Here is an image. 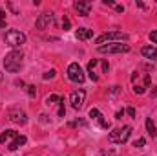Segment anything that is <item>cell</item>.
I'll return each mask as SVG.
<instances>
[{
	"mask_svg": "<svg viewBox=\"0 0 157 156\" xmlns=\"http://www.w3.org/2000/svg\"><path fill=\"white\" fill-rule=\"evenodd\" d=\"M22 59H24V53L20 50H13L4 57V68L7 72L15 74V72H18L22 68Z\"/></svg>",
	"mask_w": 157,
	"mask_h": 156,
	"instance_id": "obj_1",
	"label": "cell"
},
{
	"mask_svg": "<svg viewBox=\"0 0 157 156\" xmlns=\"http://www.w3.org/2000/svg\"><path fill=\"white\" fill-rule=\"evenodd\" d=\"M18 134H17V130H4L2 134H0V143H6V142H9V140H15Z\"/></svg>",
	"mask_w": 157,
	"mask_h": 156,
	"instance_id": "obj_14",
	"label": "cell"
},
{
	"mask_svg": "<svg viewBox=\"0 0 157 156\" xmlns=\"http://www.w3.org/2000/svg\"><path fill=\"white\" fill-rule=\"evenodd\" d=\"M4 39H6V44H9L11 48H18L26 42V35L18 30H9V31H6Z\"/></svg>",
	"mask_w": 157,
	"mask_h": 156,
	"instance_id": "obj_4",
	"label": "cell"
},
{
	"mask_svg": "<svg viewBox=\"0 0 157 156\" xmlns=\"http://www.w3.org/2000/svg\"><path fill=\"white\" fill-rule=\"evenodd\" d=\"M0 18H6V11H2V9H0Z\"/></svg>",
	"mask_w": 157,
	"mask_h": 156,
	"instance_id": "obj_30",
	"label": "cell"
},
{
	"mask_svg": "<svg viewBox=\"0 0 157 156\" xmlns=\"http://www.w3.org/2000/svg\"><path fill=\"white\" fill-rule=\"evenodd\" d=\"M122 116H124V110H119L117 114H115V119H122Z\"/></svg>",
	"mask_w": 157,
	"mask_h": 156,
	"instance_id": "obj_25",
	"label": "cell"
},
{
	"mask_svg": "<svg viewBox=\"0 0 157 156\" xmlns=\"http://www.w3.org/2000/svg\"><path fill=\"white\" fill-rule=\"evenodd\" d=\"M144 145H146V140L144 138H139V140L133 142V147H144Z\"/></svg>",
	"mask_w": 157,
	"mask_h": 156,
	"instance_id": "obj_18",
	"label": "cell"
},
{
	"mask_svg": "<svg viewBox=\"0 0 157 156\" xmlns=\"http://www.w3.org/2000/svg\"><path fill=\"white\" fill-rule=\"evenodd\" d=\"M126 112H128V116H130V117H135V109H132V107H130V109H126Z\"/></svg>",
	"mask_w": 157,
	"mask_h": 156,
	"instance_id": "obj_24",
	"label": "cell"
},
{
	"mask_svg": "<svg viewBox=\"0 0 157 156\" xmlns=\"http://www.w3.org/2000/svg\"><path fill=\"white\" fill-rule=\"evenodd\" d=\"M141 53H143V57H146L150 61H157V48L155 46H143Z\"/></svg>",
	"mask_w": 157,
	"mask_h": 156,
	"instance_id": "obj_11",
	"label": "cell"
},
{
	"mask_svg": "<svg viewBox=\"0 0 157 156\" xmlns=\"http://www.w3.org/2000/svg\"><path fill=\"white\" fill-rule=\"evenodd\" d=\"M51 22H53V13H42L39 18H37L35 26H37V30H46Z\"/></svg>",
	"mask_w": 157,
	"mask_h": 156,
	"instance_id": "obj_9",
	"label": "cell"
},
{
	"mask_svg": "<svg viewBox=\"0 0 157 156\" xmlns=\"http://www.w3.org/2000/svg\"><path fill=\"white\" fill-rule=\"evenodd\" d=\"M75 37L78 40H88L93 37V30H88V28H78L77 31H75Z\"/></svg>",
	"mask_w": 157,
	"mask_h": 156,
	"instance_id": "obj_13",
	"label": "cell"
},
{
	"mask_svg": "<svg viewBox=\"0 0 157 156\" xmlns=\"http://www.w3.org/2000/svg\"><path fill=\"white\" fill-rule=\"evenodd\" d=\"M9 119H11L13 123H17V125H26V123H28L26 112L20 110V109H11V110H9Z\"/></svg>",
	"mask_w": 157,
	"mask_h": 156,
	"instance_id": "obj_8",
	"label": "cell"
},
{
	"mask_svg": "<svg viewBox=\"0 0 157 156\" xmlns=\"http://www.w3.org/2000/svg\"><path fill=\"white\" fill-rule=\"evenodd\" d=\"M132 134V127L130 125H124V127H119V129H113L108 136V140L112 143H126L128 138Z\"/></svg>",
	"mask_w": 157,
	"mask_h": 156,
	"instance_id": "obj_2",
	"label": "cell"
},
{
	"mask_svg": "<svg viewBox=\"0 0 157 156\" xmlns=\"http://www.w3.org/2000/svg\"><path fill=\"white\" fill-rule=\"evenodd\" d=\"M97 63H99L97 59H91V61L88 63V74H90V79H91V81H99V76H95V72H93L95 66H97Z\"/></svg>",
	"mask_w": 157,
	"mask_h": 156,
	"instance_id": "obj_15",
	"label": "cell"
},
{
	"mask_svg": "<svg viewBox=\"0 0 157 156\" xmlns=\"http://www.w3.org/2000/svg\"><path fill=\"white\" fill-rule=\"evenodd\" d=\"M28 94H29V97H35V96H37V88H35L33 84H29V86H28Z\"/></svg>",
	"mask_w": 157,
	"mask_h": 156,
	"instance_id": "obj_19",
	"label": "cell"
},
{
	"mask_svg": "<svg viewBox=\"0 0 157 156\" xmlns=\"http://www.w3.org/2000/svg\"><path fill=\"white\" fill-rule=\"evenodd\" d=\"M55 76H57V72H55V70H49V72H46L42 77H44V79H53Z\"/></svg>",
	"mask_w": 157,
	"mask_h": 156,
	"instance_id": "obj_20",
	"label": "cell"
},
{
	"mask_svg": "<svg viewBox=\"0 0 157 156\" xmlns=\"http://www.w3.org/2000/svg\"><path fill=\"white\" fill-rule=\"evenodd\" d=\"M128 39L126 33L122 31H108V33H102L101 37H97V44H104V42H122V40Z\"/></svg>",
	"mask_w": 157,
	"mask_h": 156,
	"instance_id": "obj_5",
	"label": "cell"
},
{
	"mask_svg": "<svg viewBox=\"0 0 157 156\" xmlns=\"http://www.w3.org/2000/svg\"><path fill=\"white\" fill-rule=\"evenodd\" d=\"M70 26H71V24H70V20H68V18H64V22H62V28H64V31H66V30H70Z\"/></svg>",
	"mask_w": 157,
	"mask_h": 156,
	"instance_id": "obj_23",
	"label": "cell"
},
{
	"mask_svg": "<svg viewBox=\"0 0 157 156\" xmlns=\"http://www.w3.org/2000/svg\"><path fill=\"white\" fill-rule=\"evenodd\" d=\"M130 51V44H122V42H108L99 46V53H126Z\"/></svg>",
	"mask_w": 157,
	"mask_h": 156,
	"instance_id": "obj_3",
	"label": "cell"
},
{
	"mask_svg": "<svg viewBox=\"0 0 157 156\" xmlns=\"http://www.w3.org/2000/svg\"><path fill=\"white\" fill-rule=\"evenodd\" d=\"M108 68H110V64L104 61V63H102V70H104V72H108Z\"/></svg>",
	"mask_w": 157,
	"mask_h": 156,
	"instance_id": "obj_27",
	"label": "cell"
},
{
	"mask_svg": "<svg viewBox=\"0 0 157 156\" xmlns=\"http://www.w3.org/2000/svg\"><path fill=\"white\" fill-rule=\"evenodd\" d=\"M75 9L78 11L80 17H88L90 11H91V4L86 2V0H78V2H75Z\"/></svg>",
	"mask_w": 157,
	"mask_h": 156,
	"instance_id": "obj_10",
	"label": "cell"
},
{
	"mask_svg": "<svg viewBox=\"0 0 157 156\" xmlns=\"http://www.w3.org/2000/svg\"><path fill=\"white\" fill-rule=\"evenodd\" d=\"M115 9H117L119 13H122L124 11V6H115Z\"/></svg>",
	"mask_w": 157,
	"mask_h": 156,
	"instance_id": "obj_28",
	"label": "cell"
},
{
	"mask_svg": "<svg viewBox=\"0 0 157 156\" xmlns=\"http://www.w3.org/2000/svg\"><path fill=\"white\" fill-rule=\"evenodd\" d=\"M60 101H62V97L57 96V94H51V96L46 97V105H57V103H60Z\"/></svg>",
	"mask_w": 157,
	"mask_h": 156,
	"instance_id": "obj_17",
	"label": "cell"
},
{
	"mask_svg": "<svg viewBox=\"0 0 157 156\" xmlns=\"http://www.w3.org/2000/svg\"><path fill=\"white\" fill-rule=\"evenodd\" d=\"M68 79L70 81H73V83H84V70L80 68V64L78 63H71L70 66H68Z\"/></svg>",
	"mask_w": 157,
	"mask_h": 156,
	"instance_id": "obj_6",
	"label": "cell"
},
{
	"mask_svg": "<svg viewBox=\"0 0 157 156\" xmlns=\"http://www.w3.org/2000/svg\"><path fill=\"white\" fill-rule=\"evenodd\" d=\"M64 114H66V109H64V99H62V105H60V109H59V116L64 117Z\"/></svg>",
	"mask_w": 157,
	"mask_h": 156,
	"instance_id": "obj_22",
	"label": "cell"
},
{
	"mask_svg": "<svg viewBox=\"0 0 157 156\" xmlns=\"http://www.w3.org/2000/svg\"><path fill=\"white\" fill-rule=\"evenodd\" d=\"M26 142H28V138H26V136H22V134H18V136H17V138L9 143V147H7V149H9V151H17L18 147L26 145Z\"/></svg>",
	"mask_w": 157,
	"mask_h": 156,
	"instance_id": "obj_12",
	"label": "cell"
},
{
	"mask_svg": "<svg viewBox=\"0 0 157 156\" xmlns=\"http://www.w3.org/2000/svg\"><path fill=\"white\" fill-rule=\"evenodd\" d=\"M148 37H150V40H152L154 44H157V30H155V31H150V33H148Z\"/></svg>",
	"mask_w": 157,
	"mask_h": 156,
	"instance_id": "obj_21",
	"label": "cell"
},
{
	"mask_svg": "<svg viewBox=\"0 0 157 156\" xmlns=\"http://www.w3.org/2000/svg\"><path fill=\"white\" fill-rule=\"evenodd\" d=\"M146 130H148V134L154 138L157 136V129H155V123H154V119L152 117H146Z\"/></svg>",
	"mask_w": 157,
	"mask_h": 156,
	"instance_id": "obj_16",
	"label": "cell"
},
{
	"mask_svg": "<svg viewBox=\"0 0 157 156\" xmlns=\"http://www.w3.org/2000/svg\"><path fill=\"white\" fill-rule=\"evenodd\" d=\"M84 99H86V92H84L82 88L73 90L71 96H70V103H71V107H73L75 110H80V109L84 107Z\"/></svg>",
	"mask_w": 157,
	"mask_h": 156,
	"instance_id": "obj_7",
	"label": "cell"
},
{
	"mask_svg": "<svg viewBox=\"0 0 157 156\" xmlns=\"http://www.w3.org/2000/svg\"><path fill=\"white\" fill-rule=\"evenodd\" d=\"M0 28H6V18H0Z\"/></svg>",
	"mask_w": 157,
	"mask_h": 156,
	"instance_id": "obj_29",
	"label": "cell"
},
{
	"mask_svg": "<svg viewBox=\"0 0 157 156\" xmlns=\"http://www.w3.org/2000/svg\"><path fill=\"white\" fill-rule=\"evenodd\" d=\"M102 4H104V6H115V2H113V0H104Z\"/></svg>",
	"mask_w": 157,
	"mask_h": 156,
	"instance_id": "obj_26",
	"label": "cell"
}]
</instances>
